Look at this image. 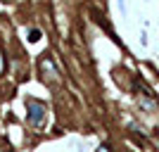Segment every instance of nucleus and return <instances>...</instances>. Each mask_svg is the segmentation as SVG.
Here are the masks:
<instances>
[{
  "mask_svg": "<svg viewBox=\"0 0 159 152\" xmlns=\"http://www.w3.org/2000/svg\"><path fill=\"white\" fill-rule=\"evenodd\" d=\"M43 114H45L43 105H38V102H29V121H31V126H40V124H43Z\"/></svg>",
  "mask_w": 159,
  "mask_h": 152,
  "instance_id": "f257e3e1",
  "label": "nucleus"
},
{
  "mask_svg": "<svg viewBox=\"0 0 159 152\" xmlns=\"http://www.w3.org/2000/svg\"><path fill=\"white\" fill-rule=\"evenodd\" d=\"M40 69H43V74H48V79H57V71L52 69V62H50V60L40 62Z\"/></svg>",
  "mask_w": 159,
  "mask_h": 152,
  "instance_id": "f03ea898",
  "label": "nucleus"
},
{
  "mask_svg": "<svg viewBox=\"0 0 159 152\" xmlns=\"http://www.w3.org/2000/svg\"><path fill=\"white\" fill-rule=\"evenodd\" d=\"M98 152H109V150H107V147H105V145H102V147H100V150H98Z\"/></svg>",
  "mask_w": 159,
  "mask_h": 152,
  "instance_id": "7ed1b4c3",
  "label": "nucleus"
},
{
  "mask_svg": "<svg viewBox=\"0 0 159 152\" xmlns=\"http://www.w3.org/2000/svg\"><path fill=\"white\" fill-rule=\"evenodd\" d=\"M0 71H2V55H0Z\"/></svg>",
  "mask_w": 159,
  "mask_h": 152,
  "instance_id": "20e7f679",
  "label": "nucleus"
}]
</instances>
